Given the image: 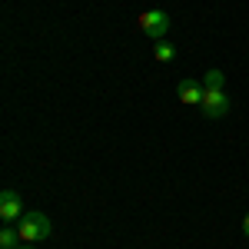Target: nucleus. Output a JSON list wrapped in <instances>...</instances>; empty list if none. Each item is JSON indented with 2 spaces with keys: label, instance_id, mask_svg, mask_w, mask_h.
Listing matches in <instances>:
<instances>
[{
  "label": "nucleus",
  "instance_id": "6e6552de",
  "mask_svg": "<svg viewBox=\"0 0 249 249\" xmlns=\"http://www.w3.org/2000/svg\"><path fill=\"white\" fill-rule=\"evenodd\" d=\"M223 83H226V73H223V70H206L203 90H223Z\"/></svg>",
  "mask_w": 249,
  "mask_h": 249
},
{
  "label": "nucleus",
  "instance_id": "20e7f679",
  "mask_svg": "<svg viewBox=\"0 0 249 249\" xmlns=\"http://www.w3.org/2000/svg\"><path fill=\"white\" fill-rule=\"evenodd\" d=\"M23 216V199H20L17 190H3L0 193V219L3 223H14Z\"/></svg>",
  "mask_w": 249,
  "mask_h": 249
},
{
  "label": "nucleus",
  "instance_id": "9d476101",
  "mask_svg": "<svg viewBox=\"0 0 249 249\" xmlns=\"http://www.w3.org/2000/svg\"><path fill=\"white\" fill-rule=\"evenodd\" d=\"M17 249H34V246H23V243H20V246H17Z\"/></svg>",
  "mask_w": 249,
  "mask_h": 249
},
{
  "label": "nucleus",
  "instance_id": "f03ea898",
  "mask_svg": "<svg viewBox=\"0 0 249 249\" xmlns=\"http://www.w3.org/2000/svg\"><path fill=\"white\" fill-rule=\"evenodd\" d=\"M136 23H140V30L150 40H163L166 30H170V14H166V10H143V14L136 17Z\"/></svg>",
  "mask_w": 249,
  "mask_h": 249
},
{
  "label": "nucleus",
  "instance_id": "7ed1b4c3",
  "mask_svg": "<svg viewBox=\"0 0 249 249\" xmlns=\"http://www.w3.org/2000/svg\"><path fill=\"white\" fill-rule=\"evenodd\" d=\"M232 107V100L226 90H206L203 93V103H199V110H203V116H210V120H219V116H226Z\"/></svg>",
  "mask_w": 249,
  "mask_h": 249
},
{
  "label": "nucleus",
  "instance_id": "1a4fd4ad",
  "mask_svg": "<svg viewBox=\"0 0 249 249\" xmlns=\"http://www.w3.org/2000/svg\"><path fill=\"white\" fill-rule=\"evenodd\" d=\"M243 232H246V236H249V216H246V219H243Z\"/></svg>",
  "mask_w": 249,
  "mask_h": 249
},
{
  "label": "nucleus",
  "instance_id": "f257e3e1",
  "mask_svg": "<svg viewBox=\"0 0 249 249\" xmlns=\"http://www.w3.org/2000/svg\"><path fill=\"white\" fill-rule=\"evenodd\" d=\"M20 239L23 243H37V239H47L53 232V223L47 219V213H37V210H27L20 216Z\"/></svg>",
  "mask_w": 249,
  "mask_h": 249
},
{
  "label": "nucleus",
  "instance_id": "423d86ee",
  "mask_svg": "<svg viewBox=\"0 0 249 249\" xmlns=\"http://www.w3.org/2000/svg\"><path fill=\"white\" fill-rule=\"evenodd\" d=\"M176 57V47H173L170 40H153V60L156 63H170Z\"/></svg>",
  "mask_w": 249,
  "mask_h": 249
},
{
  "label": "nucleus",
  "instance_id": "39448f33",
  "mask_svg": "<svg viewBox=\"0 0 249 249\" xmlns=\"http://www.w3.org/2000/svg\"><path fill=\"white\" fill-rule=\"evenodd\" d=\"M203 83L199 80H183L179 87H176V96H179V103H186V107H199L203 103Z\"/></svg>",
  "mask_w": 249,
  "mask_h": 249
},
{
  "label": "nucleus",
  "instance_id": "0eeeda50",
  "mask_svg": "<svg viewBox=\"0 0 249 249\" xmlns=\"http://www.w3.org/2000/svg\"><path fill=\"white\" fill-rule=\"evenodd\" d=\"M20 243H23V239H20V230L7 223V226L0 230V246H3V249H17Z\"/></svg>",
  "mask_w": 249,
  "mask_h": 249
}]
</instances>
